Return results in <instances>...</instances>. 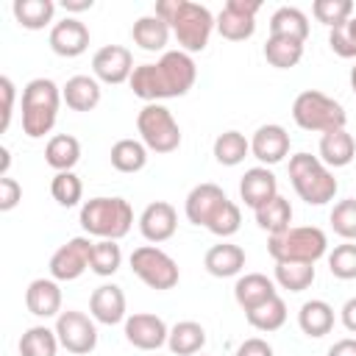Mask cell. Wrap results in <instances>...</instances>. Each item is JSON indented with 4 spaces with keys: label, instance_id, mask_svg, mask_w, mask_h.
I'll return each instance as SVG.
<instances>
[{
    "label": "cell",
    "instance_id": "484cf974",
    "mask_svg": "<svg viewBox=\"0 0 356 356\" xmlns=\"http://www.w3.org/2000/svg\"><path fill=\"white\" fill-rule=\"evenodd\" d=\"M353 156H356V139L345 128L320 136V161L325 167H348Z\"/></svg>",
    "mask_w": 356,
    "mask_h": 356
},
{
    "label": "cell",
    "instance_id": "f546056e",
    "mask_svg": "<svg viewBox=\"0 0 356 356\" xmlns=\"http://www.w3.org/2000/svg\"><path fill=\"white\" fill-rule=\"evenodd\" d=\"M270 36H289L306 42L309 36V17L295 6H281L270 17Z\"/></svg>",
    "mask_w": 356,
    "mask_h": 356
},
{
    "label": "cell",
    "instance_id": "f35d334b",
    "mask_svg": "<svg viewBox=\"0 0 356 356\" xmlns=\"http://www.w3.org/2000/svg\"><path fill=\"white\" fill-rule=\"evenodd\" d=\"M120 264H122V250H120L117 242H111V239H97V242L92 245L89 270H92L95 275L108 278V275H114V273L120 270Z\"/></svg>",
    "mask_w": 356,
    "mask_h": 356
},
{
    "label": "cell",
    "instance_id": "ee69618b",
    "mask_svg": "<svg viewBox=\"0 0 356 356\" xmlns=\"http://www.w3.org/2000/svg\"><path fill=\"white\" fill-rule=\"evenodd\" d=\"M328 44H331V50H334L339 58H356V14H353L345 25L331 28Z\"/></svg>",
    "mask_w": 356,
    "mask_h": 356
},
{
    "label": "cell",
    "instance_id": "4dcf8cb0",
    "mask_svg": "<svg viewBox=\"0 0 356 356\" xmlns=\"http://www.w3.org/2000/svg\"><path fill=\"white\" fill-rule=\"evenodd\" d=\"M108 159H111V167L117 172L131 175V172L145 170V164H147V147H145L142 139H120V142L111 145Z\"/></svg>",
    "mask_w": 356,
    "mask_h": 356
},
{
    "label": "cell",
    "instance_id": "7bdbcfd3",
    "mask_svg": "<svg viewBox=\"0 0 356 356\" xmlns=\"http://www.w3.org/2000/svg\"><path fill=\"white\" fill-rule=\"evenodd\" d=\"M328 270L334 278L339 281H350L356 278V245L353 242H342L328 253Z\"/></svg>",
    "mask_w": 356,
    "mask_h": 356
},
{
    "label": "cell",
    "instance_id": "836d02e7",
    "mask_svg": "<svg viewBox=\"0 0 356 356\" xmlns=\"http://www.w3.org/2000/svg\"><path fill=\"white\" fill-rule=\"evenodd\" d=\"M289 222H292V206H289V200L284 195H275L270 203H264L261 209H256V225L261 231H267L270 236L292 228Z\"/></svg>",
    "mask_w": 356,
    "mask_h": 356
},
{
    "label": "cell",
    "instance_id": "9a60e30c",
    "mask_svg": "<svg viewBox=\"0 0 356 356\" xmlns=\"http://www.w3.org/2000/svg\"><path fill=\"white\" fill-rule=\"evenodd\" d=\"M167 337L170 328L159 314L136 312L125 317V339L139 350H159L161 345H167Z\"/></svg>",
    "mask_w": 356,
    "mask_h": 356
},
{
    "label": "cell",
    "instance_id": "cb8c5ba5",
    "mask_svg": "<svg viewBox=\"0 0 356 356\" xmlns=\"http://www.w3.org/2000/svg\"><path fill=\"white\" fill-rule=\"evenodd\" d=\"M61 100L72 111H92L100 103V83L95 75H72L61 86Z\"/></svg>",
    "mask_w": 356,
    "mask_h": 356
},
{
    "label": "cell",
    "instance_id": "ab89813d",
    "mask_svg": "<svg viewBox=\"0 0 356 356\" xmlns=\"http://www.w3.org/2000/svg\"><path fill=\"white\" fill-rule=\"evenodd\" d=\"M50 195L58 206L70 209V206H78L81 197H83V184L81 178L70 170V172H56L53 181H50Z\"/></svg>",
    "mask_w": 356,
    "mask_h": 356
},
{
    "label": "cell",
    "instance_id": "d590c367",
    "mask_svg": "<svg viewBox=\"0 0 356 356\" xmlns=\"http://www.w3.org/2000/svg\"><path fill=\"white\" fill-rule=\"evenodd\" d=\"M248 153H250V139H245V134H239V131H222L214 139V159L222 167L242 164Z\"/></svg>",
    "mask_w": 356,
    "mask_h": 356
},
{
    "label": "cell",
    "instance_id": "4fadbf2b",
    "mask_svg": "<svg viewBox=\"0 0 356 356\" xmlns=\"http://www.w3.org/2000/svg\"><path fill=\"white\" fill-rule=\"evenodd\" d=\"M92 239L89 236H72L67 239L53 256H50V278L56 281H75L89 270V256H92Z\"/></svg>",
    "mask_w": 356,
    "mask_h": 356
},
{
    "label": "cell",
    "instance_id": "9c48e42d",
    "mask_svg": "<svg viewBox=\"0 0 356 356\" xmlns=\"http://www.w3.org/2000/svg\"><path fill=\"white\" fill-rule=\"evenodd\" d=\"M136 131L147 150L153 153H172L181 145V125L175 122L172 111L161 103H145L136 114Z\"/></svg>",
    "mask_w": 356,
    "mask_h": 356
},
{
    "label": "cell",
    "instance_id": "f6af8a7d",
    "mask_svg": "<svg viewBox=\"0 0 356 356\" xmlns=\"http://www.w3.org/2000/svg\"><path fill=\"white\" fill-rule=\"evenodd\" d=\"M0 92H3V122H0V131L6 134L8 125H11V114H14V97H17V86L8 75L0 78Z\"/></svg>",
    "mask_w": 356,
    "mask_h": 356
},
{
    "label": "cell",
    "instance_id": "d6a6232c",
    "mask_svg": "<svg viewBox=\"0 0 356 356\" xmlns=\"http://www.w3.org/2000/svg\"><path fill=\"white\" fill-rule=\"evenodd\" d=\"M264 58L275 70H289L303 58V42L289 36H267L264 42Z\"/></svg>",
    "mask_w": 356,
    "mask_h": 356
},
{
    "label": "cell",
    "instance_id": "db71d44e",
    "mask_svg": "<svg viewBox=\"0 0 356 356\" xmlns=\"http://www.w3.org/2000/svg\"><path fill=\"white\" fill-rule=\"evenodd\" d=\"M200 356H203V353H200Z\"/></svg>",
    "mask_w": 356,
    "mask_h": 356
},
{
    "label": "cell",
    "instance_id": "f5cc1de1",
    "mask_svg": "<svg viewBox=\"0 0 356 356\" xmlns=\"http://www.w3.org/2000/svg\"><path fill=\"white\" fill-rule=\"evenodd\" d=\"M350 89H353V95H356V64L350 67Z\"/></svg>",
    "mask_w": 356,
    "mask_h": 356
},
{
    "label": "cell",
    "instance_id": "f1b7e54d",
    "mask_svg": "<svg viewBox=\"0 0 356 356\" xmlns=\"http://www.w3.org/2000/svg\"><path fill=\"white\" fill-rule=\"evenodd\" d=\"M167 345L175 356H197L206 345V328L195 320H181L170 328Z\"/></svg>",
    "mask_w": 356,
    "mask_h": 356
},
{
    "label": "cell",
    "instance_id": "7a4b0ae2",
    "mask_svg": "<svg viewBox=\"0 0 356 356\" xmlns=\"http://www.w3.org/2000/svg\"><path fill=\"white\" fill-rule=\"evenodd\" d=\"M184 211H186V220L192 225H203L220 239L234 236L239 231V222H242L239 206L234 200H228V195L217 184L192 186V192L186 195Z\"/></svg>",
    "mask_w": 356,
    "mask_h": 356
},
{
    "label": "cell",
    "instance_id": "ba28073f",
    "mask_svg": "<svg viewBox=\"0 0 356 356\" xmlns=\"http://www.w3.org/2000/svg\"><path fill=\"white\" fill-rule=\"evenodd\" d=\"M292 120L298 128L303 131H317V134H328V131H339L348 122L345 106L317 89H306L295 97L292 103Z\"/></svg>",
    "mask_w": 356,
    "mask_h": 356
},
{
    "label": "cell",
    "instance_id": "52a82bcc",
    "mask_svg": "<svg viewBox=\"0 0 356 356\" xmlns=\"http://www.w3.org/2000/svg\"><path fill=\"white\" fill-rule=\"evenodd\" d=\"M267 253L275 261H306L314 264L328 253V236L317 225H292L267 239Z\"/></svg>",
    "mask_w": 356,
    "mask_h": 356
},
{
    "label": "cell",
    "instance_id": "b9f144b4",
    "mask_svg": "<svg viewBox=\"0 0 356 356\" xmlns=\"http://www.w3.org/2000/svg\"><path fill=\"white\" fill-rule=\"evenodd\" d=\"M328 220H331L334 234H339L345 242H356V197H345L334 203Z\"/></svg>",
    "mask_w": 356,
    "mask_h": 356
},
{
    "label": "cell",
    "instance_id": "603a6c76",
    "mask_svg": "<svg viewBox=\"0 0 356 356\" xmlns=\"http://www.w3.org/2000/svg\"><path fill=\"white\" fill-rule=\"evenodd\" d=\"M203 267L209 275L214 278H231V275H239L242 267H245V250L234 242H220V245H211L203 256Z\"/></svg>",
    "mask_w": 356,
    "mask_h": 356
},
{
    "label": "cell",
    "instance_id": "1f68e13d",
    "mask_svg": "<svg viewBox=\"0 0 356 356\" xmlns=\"http://www.w3.org/2000/svg\"><path fill=\"white\" fill-rule=\"evenodd\" d=\"M11 11H14V19H17L22 28H28V31H42L44 25L53 22L56 3H53V0H14Z\"/></svg>",
    "mask_w": 356,
    "mask_h": 356
},
{
    "label": "cell",
    "instance_id": "e0dca14e",
    "mask_svg": "<svg viewBox=\"0 0 356 356\" xmlns=\"http://www.w3.org/2000/svg\"><path fill=\"white\" fill-rule=\"evenodd\" d=\"M47 42H50V50L56 56L75 58V56L86 53V47H89V28L75 17H64L61 22H56L50 28Z\"/></svg>",
    "mask_w": 356,
    "mask_h": 356
},
{
    "label": "cell",
    "instance_id": "3957f363",
    "mask_svg": "<svg viewBox=\"0 0 356 356\" xmlns=\"http://www.w3.org/2000/svg\"><path fill=\"white\" fill-rule=\"evenodd\" d=\"M153 14H159L170 25V31L178 39L184 53L206 50L209 36L217 28V19L211 17V11L192 0H159Z\"/></svg>",
    "mask_w": 356,
    "mask_h": 356
},
{
    "label": "cell",
    "instance_id": "bcb514c9",
    "mask_svg": "<svg viewBox=\"0 0 356 356\" xmlns=\"http://www.w3.org/2000/svg\"><path fill=\"white\" fill-rule=\"evenodd\" d=\"M19 200H22V186L11 175L0 178V211H11Z\"/></svg>",
    "mask_w": 356,
    "mask_h": 356
},
{
    "label": "cell",
    "instance_id": "816d5d0a",
    "mask_svg": "<svg viewBox=\"0 0 356 356\" xmlns=\"http://www.w3.org/2000/svg\"><path fill=\"white\" fill-rule=\"evenodd\" d=\"M0 178H6L8 175V164H11V150L8 147H0Z\"/></svg>",
    "mask_w": 356,
    "mask_h": 356
},
{
    "label": "cell",
    "instance_id": "8992f818",
    "mask_svg": "<svg viewBox=\"0 0 356 356\" xmlns=\"http://www.w3.org/2000/svg\"><path fill=\"white\" fill-rule=\"evenodd\" d=\"M289 181L298 197L309 206L331 203L339 189L334 172L320 161V156H312V153H295L289 159Z\"/></svg>",
    "mask_w": 356,
    "mask_h": 356
},
{
    "label": "cell",
    "instance_id": "681fc988",
    "mask_svg": "<svg viewBox=\"0 0 356 356\" xmlns=\"http://www.w3.org/2000/svg\"><path fill=\"white\" fill-rule=\"evenodd\" d=\"M339 317H342V325L350 334H356V298H348L345 300V306L339 309Z\"/></svg>",
    "mask_w": 356,
    "mask_h": 356
},
{
    "label": "cell",
    "instance_id": "60d3db41",
    "mask_svg": "<svg viewBox=\"0 0 356 356\" xmlns=\"http://www.w3.org/2000/svg\"><path fill=\"white\" fill-rule=\"evenodd\" d=\"M312 14L317 22H323L328 28H339L353 17V3L350 0H314Z\"/></svg>",
    "mask_w": 356,
    "mask_h": 356
},
{
    "label": "cell",
    "instance_id": "f907efd6",
    "mask_svg": "<svg viewBox=\"0 0 356 356\" xmlns=\"http://www.w3.org/2000/svg\"><path fill=\"white\" fill-rule=\"evenodd\" d=\"M92 6H95V0H64V8L67 11H86Z\"/></svg>",
    "mask_w": 356,
    "mask_h": 356
},
{
    "label": "cell",
    "instance_id": "7c38bea8",
    "mask_svg": "<svg viewBox=\"0 0 356 356\" xmlns=\"http://www.w3.org/2000/svg\"><path fill=\"white\" fill-rule=\"evenodd\" d=\"M259 0H228L217 14V33L228 42H245L256 33V14Z\"/></svg>",
    "mask_w": 356,
    "mask_h": 356
},
{
    "label": "cell",
    "instance_id": "2e32d148",
    "mask_svg": "<svg viewBox=\"0 0 356 356\" xmlns=\"http://www.w3.org/2000/svg\"><path fill=\"white\" fill-rule=\"evenodd\" d=\"M178 228V211L172 203L167 200H153L145 206V211L139 214V231L147 242L159 245V242H167Z\"/></svg>",
    "mask_w": 356,
    "mask_h": 356
},
{
    "label": "cell",
    "instance_id": "8fae6325",
    "mask_svg": "<svg viewBox=\"0 0 356 356\" xmlns=\"http://www.w3.org/2000/svg\"><path fill=\"white\" fill-rule=\"evenodd\" d=\"M56 337L61 342V348H67L75 356H86L97 348V328H95V317H86L83 312L67 309L56 317Z\"/></svg>",
    "mask_w": 356,
    "mask_h": 356
},
{
    "label": "cell",
    "instance_id": "277c9868",
    "mask_svg": "<svg viewBox=\"0 0 356 356\" xmlns=\"http://www.w3.org/2000/svg\"><path fill=\"white\" fill-rule=\"evenodd\" d=\"M61 106V89L50 78H33L22 89V131L31 139H42L53 131Z\"/></svg>",
    "mask_w": 356,
    "mask_h": 356
},
{
    "label": "cell",
    "instance_id": "5b68a950",
    "mask_svg": "<svg viewBox=\"0 0 356 356\" xmlns=\"http://www.w3.org/2000/svg\"><path fill=\"white\" fill-rule=\"evenodd\" d=\"M81 228L97 239H122L134 225V209L125 197H89L81 206Z\"/></svg>",
    "mask_w": 356,
    "mask_h": 356
},
{
    "label": "cell",
    "instance_id": "74e56055",
    "mask_svg": "<svg viewBox=\"0 0 356 356\" xmlns=\"http://www.w3.org/2000/svg\"><path fill=\"white\" fill-rule=\"evenodd\" d=\"M58 337L56 328L47 325H31L22 337H19V356H56L58 350Z\"/></svg>",
    "mask_w": 356,
    "mask_h": 356
},
{
    "label": "cell",
    "instance_id": "30bf717a",
    "mask_svg": "<svg viewBox=\"0 0 356 356\" xmlns=\"http://www.w3.org/2000/svg\"><path fill=\"white\" fill-rule=\"evenodd\" d=\"M131 270L145 286H150L156 292L172 289L181 278L175 259L170 253H164L161 248H156V245H139L131 253Z\"/></svg>",
    "mask_w": 356,
    "mask_h": 356
},
{
    "label": "cell",
    "instance_id": "5bb4252c",
    "mask_svg": "<svg viewBox=\"0 0 356 356\" xmlns=\"http://www.w3.org/2000/svg\"><path fill=\"white\" fill-rule=\"evenodd\" d=\"M134 70H136L134 67V56L122 44H103L92 56V72L103 83H114V86L117 83H125V81H131Z\"/></svg>",
    "mask_w": 356,
    "mask_h": 356
},
{
    "label": "cell",
    "instance_id": "ac0fdd59",
    "mask_svg": "<svg viewBox=\"0 0 356 356\" xmlns=\"http://www.w3.org/2000/svg\"><path fill=\"white\" fill-rule=\"evenodd\" d=\"M250 153L261 164H278V161H284L286 153H289V134H286V128L278 125V122L259 125L256 134L250 136Z\"/></svg>",
    "mask_w": 356,
    "mask_h": 356
},
{
    "label": "cell",
    "instance_id": "ffe728a7",
    "mask_svg": "<svg viewBox=\"0 0 356 356\" xmlns=\"http://www.w3.org/2000/svg\"><path fill=\"white\" fill-rule=\"evenodd\" d=\"M89 314L103 325L125 323V292L117 284H100L89 298Z\"/></svg>",
    "mask_w": 356,
    "mask_h": 356
},
{
    "label": "cell",
    "instance_id": "7dc6e473",
    "mask_svg": "<svg viewBox=\"0 0 356 356\" xmlns=\"http://www.w3.org/2000/svg\"><path fill=\"white\" fill-rule=\"evenodd\" d=\"M236 356H273V345L261 337H250L236 348Z\"/></svg>",
    "mask_w": 356,
    "mask_h": 356
},
{
    "label": "cell",
    "instance_id": "d6986e66",
    "mask_svg": "<svg viewBox=\"0 0 356 356\" xmlns=\"http://www.w3.org/2000/svg\"><path fill=\"white\" fill-rule=\"evenodd\" d=\"M275 195H278V178L273 175V170H267V167L245 170L242 181H239V197L245 200V206H250L256 211L264 203H270Z\"/></svg>",
    "mask_w": 356,
    "mask_h": 356
},
{
    "label": "cell",
    "instance_id": "83f0119b",
    "mask_svg": "<svg viewBox=\"0 0 356 356\" xmlns=\"http://www.w3.org/2000/svg\"><path fill=\"white\" fill-rule=\"evenodd\" d=\"M44 161L56 172H70L81 161V142L70 134H56L44 145Z\"/></svg>",
    "mask_w": 356,
    "mask_h": 356
},
{
    "label": "cell",
    "instance_id": "e575fe53",
    "mask_svg": "<svg viewBox=\"0 0 356 356\" xmlns=\"http://www.w3.org/2000/svg\"><path fill=\"white\" fill-rule=\"evenodd\" d=\"M245 320H248L256 331H264V334L278 331V328L286 323V303H284V298H281V295H275V298L264 300L261 306H256V309L245 312Z\"/></svg>",
    "mask_w": 356,
    "mask_h": 356
},
{
    "label": "cell",
    "instance_id": "6da1fadb",
    "mask_svg": "<svg viewBox=\"0 0 356 356\" xmlns=\"http://www.w3.org/2000/svg\"><path fill=\"white\" fill-rule=\"evenodd\" d=\"M197 81V67L184 50H164L156 64H139L128 81L131 92L145 103L184 97Z\"/></svg>",
    "mask_w": 356,
    "mask_h": 356
},
{
    "label": "cell",
    "instance_id": "d4e9b609",
    "mask_svg": "<svg viewBox=\"0 0 356 356\" xmlns=\"http://www.w3.org/2000/svg\"><path fill=\"white\" fill-rule=\"evenodd\" d=\"M170 33H172L170 25H167L159 14H145V17H139V19L134 22V28H131L134 44H139V47L147 50V53L164 50L167 42H170Z\"/></svg>",
    "mask_w": 356,
    "mask_h": 356
},
{
    "label": "cell",
    "instance_id": "8d00e7d4",
    "mask_svg": "<svg viewBox=\"0 0 356 356\" xmlns=\"http://www.w3.org/2000/svg\"><path fill=\"white\" fill-rule=\"evenodd\" d=\"M314 264L306 261H275V284L289 292H303L314 284Z\"/></svg>",
    "mask_w": 356,
    "mask_h": 356
},
{
    "label": "cell",
    "instance_id": "44dd1931",
    "mask_svg": "<svg viewBox=\"0 0 356 356\" xmlns=\"http://www.w3.org/2000/svg\"><path fill=\"white\" fill-rule=\"evenodd\" d=\"M25 306L33 317H58L61 314V286L56 278H33L25 289Z\"/></svg>",
    "mask_w": 356,
    "mask_h": 356
},
{
    "label": "cell",
    "instance_id": "4316f807",
    "mask_svg": "<svg viewBox=\"0 0 356 356\" xmlns=\"http://www.w3.org/2000/svg\"><path fill=\"white\" fill-rule=\"evenodd\" d=\"M298 325H300V331L306 337H314V339L331 334V328H334V306L320 300V298L306 300L300 306V312H298Z\"/></svg>",
    "mask_w": 356,
    "mask_h": 356
},
{
    "label": "cell",
    "instance_id": "c3c4849f",
    "mask_svg": "<svg viewBox=\"0 0 356 356\" xmlns=\"http://www.w3.org/2000/svg\"><path fill=\"white\" fill-rule=\"evenodd\" d=\"M328 356H356V337L337 339V342L328 348Z\"/></svg>",
    "mask_w": 356,
    "mask_h": 356
},
{
    "label": "cell",
    "instance_id": "7402d4cb",
    "mask_svg": "<svg viewBox=\"0 0 356 356\" xmlns=\"http://www.w3.org/2000/svg\"><path fill=\"white\" fill-rule=\"evenodd\" d=\"M275 295H278L275 292V281L267 278L264 273H245L234 284V300H236V306L242 312H250V309L261 306L264 300H270Z\"/></svg>",
    "mask_w": 356,
    "mask_h": 356
}]
</instances>
